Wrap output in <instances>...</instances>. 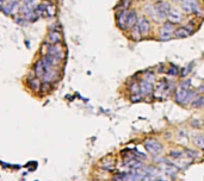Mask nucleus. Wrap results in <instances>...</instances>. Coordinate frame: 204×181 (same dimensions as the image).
Listing matches in <instances>:
<instances>
[{"label":"nucleus","mask_w":204,"mask_h":181,"mask_svg":"<svg viewBox=\"0 0 204 181\" xmlns=\"http://www.w3.org/2000/svg\"><path fill=\"white\" fill-rule=\"evenodd\" d=\"M196 98V92L192 89H183V88H179L177 92H176V101L180 105H186V104H190L192 103V100Z\"/></svg>","instance_id":"nucleus-1"},{"label":"nucleus","mask_w":204,"mask_h":181,"mask_svg":"<svg viewBox=\"0 0 204 181\" xmlns=\"http://www.w3.org/2000/svg\"><path fill=\"white\" fill-rule=\"evenodd\" d=\"M144 148L151 155H160L162 152V144L155 138H148L144 142Z\"/></svg>","instance_id":"nucleus-2"},{"label":"nucleus","mask_w":204,"mask_h":181,"mask_svg":"<svg viewBox=\"0 0 204 181\" xmlns=\"http://www.w3.org/2000/svg\"><path fill=\"white\" fill-rule=\"evenodd\" d=\"M47 55H50L53 57H55L57 61H62L65 58V51L62 49V47L57 43V44H50L48 45V50H47Z\"/></svg>","instance_id":"nucleus-3"},{"label":"nucleus","mask_w":204,"mask_h":181,"mask_svg":"<svg viewBox=\"0 0 204 181\" xmlns=\"http://www.w3.org/2000/svg\"><path fill=\"white\" fill-rule=\"evenodd\" d=\"M174 24L173 23H171V22H166V23H164V25H162V27L160 29V40L161 41H168V40H171V37H172V35H173V32H174Z\"/></svg>","instance_id":"nucleus-4"},{"label":"nucleus","mask_w":204,"mask_h":181,"mask_svg":"<svg viewBox=\"0 0 204 181\" xmlns=\"http://www.w3.org/2000/svg\"><path fill=\"white\" fill-rule=\"evenodd\" d=\"M160 168L162 169V172L167 175H171V176H174L179 173V167H177L176 164L173 163H169L168 161H166L165 159H161L160 160Z\"/></svg>","instance_id":"nucleus-5"},{"label":"nucleus","mask_w":204,"mask_h":181,"mask_svg":"<svg viewBox=\"0 0 204 181\" xmlns=\"http://www.w3.org/2000/svg\"><path fill=\"white\" fill-rule=\"evenodd\" d=\"M169 7L171 6L167 1H158L156 4H154V9H155V12H156L159 19L167 18V13H168Z\"/></svg>","instance_id":"nucleus-6"},{"label":"nucleus","mask_w":204,"mask_h":181,"mask_svg":"<svg viewBox=\"0 0 204 181\" xmlns=\"http://www.w3.org/2000/svg\"><path fill=\"white\" fill-rule=\"evenodd\" d=\"M167 19H168V22H171L173 24H179L183 22V14H182L179 9L169 7L168 13H167Z\"/></svg>","instance_id":"nucleus-7"},{"label":"nucleus","mask_w":204,"mask_h":181,"mask_svg":"<svg viewBox=\"0 0 204 181\" xmlns=\"http://www.w3.org/2000/svg\"><path fill=\"white\" fill-rule=\"evenodd\" d=\"M137 27L140 30V34L141 36H146V35H148V32L151 31V23L147 18H144V17H141V18H137Z\"/></svg>","instance_id":"nucleus-8"},{"label":"nucleus","mask_w":204,"mask_h":181,"mask_svg":"<svg viewBox=\"0 0 204 181\" xmlns=\"http://www.w3.org/2000/svg\"><path fill=\"white\" fill-rule=\"evenodd\" d=\"M182 9L186 13H197L198 12V3L197 0H183Z\"/></svg>","instance_id":"nucleus-9"},{"label":"nucleus","mask_w":204,"mask_h":181,"mask_svg":"<svg viewBox=\"0 0 204 181\" xmlns=\"http://www.w3.org/2000/svg\"><path fill=\"white\" fill-rule=\"evenodd\" d=\"M153 83L147 81V80H142L140 82V93L142 96H151L153 93Z\"/></svg>","instance_id":"nucleus-10"},{"label":"nucleus","mask_w":204,"mask_h":181,"mask_svg":"<svg viewBox=\"0 0 204 181\" xmlns=\"http://www.w3.org/2000/svg\"><path fill=\"white\" fill-rule=\"evenodd\" d=\"M62 41V36L60 34V31L57 30H50V32L48 35V43L49 44H57Z\"/></svg>","instance_id":"nucleus-11"},{"label":"nucleus","mask_w":204,"mask_h":181,"mask_svg":"<svg viewBox=\"0 0 204 181\" xmlns=\"http://www.w3.org/2000/svg\"><path fill=\"white\" fill-rule=\"evenodd\" d=\"M137 22V13L135 10H130L128 11V14H127V22H125V25H127V29H131Z\"/></svg>","instance_id":"nucleus-12"},{"label":"nucleus","mask_w":204,"mask_h":181,"mask_svg":"<svg viewBox=\"0 0 204 181\" xmlns=\"http://www.w3.org/2000/svg\"><path fill=\"white\" fill-rule=\"evenodd\" d=\"M127 14H128V10H123L117 14V24L122 30L127 29L125 22H127Z\"/></svg>","instance_id":"nucleus-13"},{"label":"nucleus","mask_w":204,"mask_h":181,"mask_svg":"<svg viewBox=\"0 0 204 181\" xmlns=\"http://www.w3.org/2000/svg\"><path fill=\"white\" fill-rule=\"evenodd\" d=\"M34 72H35V75L38 78V79H42L44 73H45V68L43 66V62L42 60H40V61H37L35 63V67H34Z\"/></svg>","instance_id":"nucleus-14"},{"label":"nucleus","mask_w":204,"mask_h":181,"mask_svg":"<svg viewBox=\"0 0 204 181\" xmlns=\"http://www.w3.org/2000/svg\"><path fill=\"white\" fill-rule=\"evenodd\" d=\"M125 164L129 167V168H131L133 170H138V169H142L143 168V162H141L140 160H137V159H129V161L128 162H125Z\"/></svg>","instance_id":"nucleus-15"},{"label":"nucleus","mask_w":204,"mask_h":181,"mask_svg":"<svg viewBox=\"0 0 204 181\" xmlns=\"http://www.w3.org/2000/svg\"><path fill=\"white\" fill-rule=\"evenodd\" d=\"M56 78H57V70L56 69H51V70H47L42 79H43L44 82H49L50 83L51 81L56 80Z\"/></svg>","instance_id":"nucleus-16"},{"label":"nucleus","mask_w":204,"mask_h":181,"mask_svg":"<svg viewBox=\"0 0 204 181\" xmlns=\"http://www.w3.org/2000/svg\"><path fill=\"white\" fill-rule=\"evenodd\" d=\"M173 35H174V37H176V38H186V37H189L191 34L187 31L186 27H178V29L174 30Z\"/></svg>","instance_id":"nucleus-17"},{"label":"nucleus","mask_w":204,"mask_h":181,"mask_svg":"<svg viewBox=\"0 0 204 181\" xmlns=\"http://www.w3.org/2000/svg\"><path fill=\"white\" fill-rule=\"evenodd\" d=\"M192 106L196 108H202L204 107V96H198L192 100Z\"/></svg>","instance_id":"nucleus-18"},{"label":"nucleus","mask_w":204,"mask_h":181,"mask_svg":"<svg viewBox=\"0 0 204 181\" xmlns=\"http://www.w3.org/2000/svg\"><path fill=\"white\" fill-rule=\"evenodd\" d=\"M29 83H30V87L34 89V90H38L41 88V82H40V79L37 76L35 78H31L29 80Z\"/></svg>","instance_id":"nucleus-19"},{"label":"nucleus","mask_w":204,"mask_h":181,"mask_svg":"<svg viewBox=\"0 0 204 181\" xmlns=\"http://www.w3.org/2000/svg\"><path fill=\"white\" fill-rule=\"evenodd\" d=\"M24 18L26 19V22H35V20L38 19L40 17H38V14L35 12V10H34V11H30V12L25 13V14H24Z\"/></svg>","instance_id":"nucleus-20"},{"label":"nucleus","mask_w":204,"mask_h":181,"mask_svg":"<svg viewBox=\"0 0 204 181\" xmlns=\"http://www.w3.org/2000/svg\"><path fill=\"white\" fill-rule=\"evenodd\" d=\"M130 176V173H118L113 176L115 181H128Z\"/></svg>","instance_id":"nucleus-21"},{"label":"nucleus","mask_w":204,"mask_h":181,"mask_svg":"<svg viewBox=\"0 0 204 181\" xmlns=\"http://www.w3.org/2000/svg\"><path fill=\"white\" fill-rule=\"evenodd\" d=\"M166 73H167V75L168 76H177V75H179V68L177 67V66H171L167 70H166Z\"/></svg>","instance_id":"nucleus-22"},{"label":"nucleus","mask_w":204,"mask_h":181,"mask_svg":"<svg viewBox=\"0 0 204 181\" xmlns=\"http://www.w3.org/2000/svg\"><path fill=\"white\" fill-rule=\"evenodd\" d=\"M193 144L198 148L204 149V137L203 136H195L193 137Z\"/></svg>","instance_id":"nucleus-23"},{"label":"nucleus","mask_w":204,"mask_h":181,"mask_svg":"<svg viewBox=\"0 0 204 181\" xmlns=\"http://www.w3.org/2000/svg\"><path fill=\"white\" fill-rule=\"evenodd\" d=\"M185 154L183 152H180V150H171L169 152V156L173 157V159H176V160H179L184 156Z\"/></svg>","instance_id":"nucleus-24"},{"label":"nucleus","mask_w":204,"mask_h":181,"mask_svg":"<svg viewBox=\"0 0 204 181\" xmlns=\"http://www.w3.org/2000/svg\"><path fill=\"white\" fill-rule=\"evenodd\" d=\"M192 66H193V62H190V63H189L186 67H184V68L182 69V72H180V76H182V78H186V76H187V74L191 72Z\"/></svg>","instance_id":"nucleus-25"},{"label":"nucleus","mask_w":204,"mask_h":181,"mask_svg":"<svg viewBox=\"0 0 204 181\" xmlns=\"http://www.w3.org/2000/svg\"><path fill=\"white\" fill-rule=\"evenodd\" d=\"M131 36H133V38L134 40H140V37H141V34H140V30H138V27H137V24H135L133 27H131Z\"/></svg>","instance_id":"nucleus-26"},{"label":"nucleus","mask_w":204,"mask_h":181,"mask_svg":"<svg viewBox=\"0 0 204 181\" xmlns=\"http://www.w3.org/2000/svg\"><path fill=\"white\" fill-rule=\"evenodd\" d=\"M129 89H130V92H131V94H141L140 93V83H133L130 87H129Z\"/></svg>","instance_id":"nucleus-27"},{"label":"nucleus","mask_w":204,"mask_h":181,"mask_svg":"<svg viewBox=\"0 0 204 181\" xmlns=\"http://www.w3.org/2000/svg\"><path fill=\"white\" fill-rule=\"evenodd\" d=\"M184 154H185L186 156L191 157V159H196V157L198 156V153H197V152H195V150H192V149H187V148L185 149Z\"/></svg>","instance_id":"nucleus-28"},{"label":"nucleus","mask_w":204,"mask_h":181,"mask_svg":"<svg viewBox=\"0 0 204 181\" xmlns=\"http://www.w3.org/2000/svg\"><path fill=\"white\" fill-rule=\"evenodd\" d=\"M190 85H191V80H190V79L184 80V81L180 82V88H183V89H189V88H190Z\"/></svg>","instance_id":"nucleus-29"},{"label":"nucleus","mask_w":204,"mask_h":181,"mask_svg":"<svg viewBox=\"0 0 204 181\" xmlns=\"http://www.w3.org/2000/svg\"><path fill=\"white\" fill-rule=\"evenodd\" d=\"M141 94H131V97H130V100L133 101V103H137V101H141Z\"/></svg>","instance_id":"nucleus-30"},{"label":"nucleus","mask_w":204,"mask_h":181,"mask_svg":"<svg viewBox=\"0 0 204 181\" xmlns=\"http://www.w3.org/2000/svg\"><path fill=\"white\" fill-rule=\"evenodd\" d=\"M199 124H200V122H199V120H197V119H196V120H195V119L191 120V126H192V128H200Z\"/></svg>","instance_id":"nucleus-31"},{"label":"nucleus","mask_w":204,"mask_h":181,"mask_svg":"<svg viewBox=\"0 0 204 181\" xmlns=\"http://www.w3.org/2000/svg\"><path fill=\"white\" fill-rule=\"evenodd\" d=\"M198 92H200V93H204V83H203V85H200V86L198 87Z\"/></svg>","instance_id":"nucleus-32"},{"label":"nucleus","mask_w":204,"mask_h":181,"mask_svg":"<svg viewBox=\"0 0 204 181\" xmlns=\"http://www.w3.org/2000/svg\"><path fill=\"white\" fill-rule=\"evenodd\" d=\"M154 181H167V180H164V179H156V180H154Z\"/></svg>","instance_id":"nucleus-33"},{"label":"nucleus","mask_w":204,"mask_h":181,"mask_svg":"<svg viewBox=\"0 0 204 181\" xmlns=\"http://www.w3.org/2000/svg\"><path fill=\"white\" fill-rule=\"evenodd\" d=\"M9 1H13V0H9Z\"/></svg>","instance_id":"nucleus-34"}]
</instances>
